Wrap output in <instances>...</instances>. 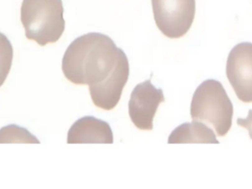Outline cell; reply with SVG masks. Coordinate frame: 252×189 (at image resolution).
<instances>
[{
	"instance_id": "obj_3",
	"label": "cell",
	"mask_w": 252,
	"mask_h": 189,
	"mask_svg": "<svg viewBox=\"0 0 252 189\" xmlns=\"http://www.w3.org/2000/svg\"><path fill=\"white\" fill-rule=\"evenodd\" d=\"M232 114V104L219 81L206 80L196 89L190 106L193 120L211 124L223 137L231 127Z\"/></svg>"
},
{
	"instance_id": "obj_9",
	"label": "cell",
	"mask_w": 252,
	"mask_h": 189,
	"mask_svg": "<svg viewBox=\"0 0 252 189\" xmlns=\"http://www.w3.org/2000/svg\"><path fill=\"white\" fill-rule=\"evenodd\" d=\"M169 144L180 143H212L219 144L215 133L205 123L193 120L181 124L171 132L167 140Z\"/></svg>"
},
{
	"instance_id": "obj_6",
	"label": "cell",
	"mask_w": 252,
	"mask_h": 189,
	"mask_svg": "<svg viewBox=\"0 0 252 189\" xmlns=\"http://www.w3.org/2000/svg\"><path fill=\"white\" fill-rule=\"evenodd\" d=\"M164 102L163 91L153 86L151 80L138 84L128 104L131 121L138 129L152 130L155 114L160 104Z\"/></svg>"
},
{
	"instance_id": "obj_2",
	"label": "cell",
	"mask_w": 252,
	"mask_h": 189,
	"mask_svg": "<svg viewBox=\"0 0 252 189\" xmlns=\"http://www.w3.org/2000/svg\"><path fill=\"white\" fill-rule=\"evenodd\" d=\"M62 0H23L21 22L27 39L40 45L56 43L65 29Z\"/></svg>"
},
{
	"instance_id": "obj_11",
	"label": "cell",
	"mask_w": 252,
	"mask_h": 189,
	"mask_svg": "<svg viewBox=\"0 0 252 189\" xmlns=\"http://www.w3.org/2000/svg\"><path fill=\"white\" fill-rule=\"evenodd\" d=\"M13 59V48L6 35L0 33V86L7 77Z\"/></svg>"
},
{
	"instance_id": "obj_7",
	"label": "cell",
	"mask_w": 252,
	"mask_h": 189,
	"mask_svg": "<svg viewBox=\"0 0 252 189\" xmlns=\"http://www.w3.org/2000/svg\"><path fill=\"white\" fill-rule=\"evenodd\" d=\"M129 77V63L127 56L123 54L112 74L104 82L89 86L90 94L96 106L110 110L114 108L121 98V94Z\"/></svg>"
},
{
	"instance_id": "obj_4",
	"label": "cell",
	"mask_w": 252,
	"mask_h": 189,
	"mask_svg": "<svg viewBox=\"0 0 252 189\" xmlns=\"http://www.w3.org/2000/svg\"><path fill=\"white\" fill-rule=\"evenodd\" d=\"M155 22L170 39L183 37L195 16V0H152Z\"/></svg>"
},
{
	"instance_id": "obj_8",
	"label": "cell",
	"mask_w": 252,
	"mask_h": 189,
	"mask_svg": "<svg viewBox=\"0 0 252 189\" xmlns=\"http://www.w3.org/2000/svg\"><path fill=\"white\" fill-rule=\"evenodd\" d=\"M67 143L112 144L113 135L109 123L94 116H84L70 127L67 134Z\"/></svg>"
},
{
	"instance_id": "obj_5",
	"label": "cell",
	"mask_w": 252,
	"mask_h": 189,
	"mask_svg": "<svg viewBox=\"0 0 252 189\" xmlns=\"http://www.w3.org/2000/svg\"><path fill=\"white\" fill-rule=\"evenodd\" d=\"M226 77L238 99L252 103V44L241 43L231 50Z\"/></svg>"
},
{
	"instance_id": "obj_1",
	"label": "cell",
	"mask_w": 252,
	"mask_h": 189,
	"mask_svg": "<svg viewBox=\"0 0 252 189\" xmlns=\"http://www.w3.org/2000/svg\"><path fill=\"white\" fill-rule=\"evenodd\" d=\"M123 52L105 35H83L72 41L64 53L63 74L77 85L100 84L112 74Z\"/></svg>"
},
{
	"instance_id": "obj_12",
	"label": "cell",
	"mask_w": 252,
	"mask_h": 189,
	"mask_svg": "<svg viewBox=\"0 0 252 189\" xmlns=\"http://www.w3.org/2000/svg\"><path fill=\"white\" fill-rule=\"evenodd\" d=\"M237 124H238L239 126H242L244 128H246L248 131H249L250 137L252 138V109H250L247 118H245V119L238 118V119H237Z\"/></svg>"
},
{
	"instance_id": "obj_10",
	"label": "cell",
	"mask_w": 252,
	"mask_h": 189,
	"mask_svg": "<svg viewBox=\"0 0 252 189\" xmlns=\"http://www.w3.org/2000/svg\"><path fill=\"white\" fill-rule=\"evenodd\" d=\"M7 143L39 144L40 142L26 128H23L16 124H10L0 129V144Z\"/></svg>"
}]
</instances>
